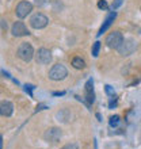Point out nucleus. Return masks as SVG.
Wrapping results in <instances>:
<instances>
[{"instance_id":"1","label":"nucleus","mask_w":141,"mask_h":149,"mask_svg":"<svg viewBox=\"0 0 141 149\" xmlns=\"http://www.w3.org/2000/svg\"><path fill=\"white\" fill-rule=\"evenodd\" d=\"M18 57L22 61H24V63L31 61L33 57H34V49H33L31 43H29V42L20 43L19 47H18Z\"/></svg>"},{"instance_id":"2","label":"nucleus","mask_w":141,"mask_h":149,"mask_svg":"<svg viewBox=\"0 0 141 149\" xmlns=\"http://www.w3.org/2000/svg\"><path fill=\"white\" fill-rule=\"evenodd\" d=\"M136 47H137V42H136L133 38H128V39L124 38L121 46L118 47L117 50L122 57H128V56L133 54L134 50H136Z\"/></svg>"},{"instance_id":"3","label":"nucleus","mask_w":141,"mask_h":149,"mask_svg":"<svg viewBox=\"0 0 141 149\" xmlns=\"http://www.w3.org/2000/svg\"><path fill=\"white\" fill-rule=\"evenodd\" d=\"M67 76H68V69L63 64H56V65L52 67L50 71H49V79L54 80V81L64 80Z\"/></svg>"},{"instance_id":"4","label":"nucleus","mask_w":141,"mask_h":149,"mask_svg":"<svg viewBox=\"0 0 141 149\" xmlns=\"http://www.w3.org/2000/svg\"><path fill=\"white\" fill-rule=\"evenodd\" d=\"M49 24V18L46 15H43L41 12H37L30 18V26L35 30H41V29H45Z\"/></svg>"},{"instance_id":"5","label":"nucleus","mask_w":141,"mask_h":149,"mask_svg":"<svg viewBox=\"0 0 141 149\" xmlns=\"http://www.w3.org/2000/svg\"><path fill=\"white\" fill-rule=\"evenodd\" d=\"M122 41H124L122 33L121 31H113L106 37L105 42H106V45H107V47H110V49H115V50H117L118 47L121 46Z\"/></svg>"},{"instance_id":"6","label":"nucleus","mask_w":141,"mask_h":149,"mask_svg":"<svg viewBox=\"0 0 141 149\" xmlns=\"http://www.w3.org/2000/svg\"><path fill=\"white\" fill-rule=\"evenodd\" d=\"M35 61L41 65H47L52 63V52L46 47H41L38 49V52L35 53Z\"/></svg>"},{"instance_id":"7","label":"nucleus","mask_w":141,"mask_h":149,"mask_svg":"<svg viewBox=\"0 0 141 149\" xmlns=\"http://www.w3.org/2000/svg\"><path fill=\"white\" fill-rule=\"evenodd\" d=\"M63 136V132L60 127H50V129H47L43 134V138H45V141L46 142H50V144H56V142L60 141V138Z\"/></svg>"},{"instance_id":"8","label":"nucleus","mask_w":141,"mask_h":149,"mask_svg":"<svg viewBox=\"0 0 141 149\" xmlns=\"http://www.w3.org/2000/svg\"><path fill=\"white\" fill-rule=\"evenodd\" d=\"M31 11H33V4L30 3V1L23 0V1H20V3L16 6L15 14L19 19H23V18H26Z\"/></svg>"},{"instance_id":"9","label":"nucleus","mask_w":141,"mask_h":149,"mask_svg":"<svg viewBox=\"0 0 141 149\" xmlns=\"http://www.w3.org/2000/svg\"><path fill=\"white\" fill-rule=\"evenodd\" d=\"M11 33L14 37H26L30 34L29 29L26 27V24L23 22H15L11 27Z\"/></svg>"},{"instance_id":"10","label":"nucleus","mask_w":141,"mask_h":149,"mask_svg":"<svg viewBox=\"0 0 141 149\" xmlns=\"http://www.w3.org/2000/svg\"><path fill=\"white\" fill-rule=\"evenodd\" d=\"M84 91H86V100L88 104H92L95 102V95H94V81L92 79H90L84 86Z\"/></svg>"},{"instance_id":"11","label":"nucleus","mask_w":141,"mask_h":149,"mask_svg":"<svg viewBox=\"0 0 141 149\" xmlns=\"http://www.w3.org/2000/svg\"><path fill=\"white\" fill-rule=\"evenodd\" d=\"M115 18H117V12L114 11V12H110L109 15H107V18L105 19V22H103L102 24V27L99 29V33H98V37H101L103 34V33L107 31V29L111 26V24L114 23V20H115Z\"/></svg>"},{"instance_id":"12","label":"nucleus","mask_w":141,"mask_h":149,"mask_svg":"<svg viewBox=\"0 0 141 149\" xmlns=\"http://www.w3.org/2000/svg\"><path fill=\"white\" fill-rule=\"evenodd\" d=\"M14 113V104L10 100H1L0 102V115L11 117Z\"/></svg>"},{"instance_id":"13","label":"nucleus","mask_w":141,"mask_h":149,"mask_svg":"<svg viewBox=\"0 0 141 149\" xmlns=\"http://www.w3.org/2000/svg\"><path fill=\"white\" fill-rule=\"evenodd\" d=\"M69 118H70V114L68 110H61L57 113V121H60V122H64V123H65V122H68Z\"/></svg>"},{"instance_id":"14","label":"nucleus","mask_w":141,"mask_h":149,"mask_svg":"<svg viewBox=\"0 0 141 149\" xmlns=\"http://www.w3.org/2000/svg\"><path fill=\"white\" fill-rule=\"evenodd\" d=\"M72 65H73L75 69H83V68L86 67V63H84V60L82 57H75L72 60Z\"/></svg>"},{"instance_id":"15","label":"nucleus","mask_w":141,"mask_h":149,"mask_svg":"<svg viewBox=\"0 0 141 149\" xmlns=\"http://www.w3.org/2000/svg\"><path fill=\"white\" fill-rule=\"evenodd\" d=\"M99 50H101V42H99V41H96V42L92 45V50H91V53H92V57H98Z\"/></svg>"},{"instance_id":"16","label":"nucleus","mask_w":141,"mask_h":149,"mask_svg":"<svg viewBox=\"0 0 141 149\" xmlns=\"http://www.w3.org/2000/svg\"><path fill=\"white\" fill-rule=\"evenodd\" d=\"M119 115H113V117H110V121H109V123H110V126L111 127H117L118 126V123H119Z\"/></svg>"},{"instance_id":"17","label":"nucleus","mask_w":141,"mask_h":149,"mask_svg":"<svg viewBox=\"0 0 141 149\" xmlns=\"http://www.w3.org/2000/svg\"><path fill=\"white\" fill-rule=\"evenodd\" d=\"M98 8L99 10H103V11H107V10H109V4L106 3V0H99L98 1Z\"/></svg>"},{"instance_id":"18","label":"nucleus","mask_w":141,"mask_h":149,"mask_svg":"<svg viewBox=\"0 0 141 149\" xmlns=\"http://www.w3.org/2000/svg\"><path fill=\"white\" fill-rule=\"evenodd\" d=\"M122 3H124V0H114L113 4H111V8H113V11H115L117 8H119L122 6Z\"/></svg>"},{"instance_id":"19","label":"nucleus","mask_w":141,"mask_h":149,"mask_svg":"<svg viewBox=\"0 0 141 149\" xmlns=\"http://www.w3.org/2000/svg\"><path fill=\"white\" fill-rule=\"evenodd\" d=\"M117 106V98L115 95H111V99H110V103H109V109H114Z\"/></svg>"},{"instance_id":"20","label":"nucleus","mask_w":141,"mask_h":149,"mask_svg":"<svg viewBox=\"0 0 141 149\" xmlns=\"http://www.w3.org/2000/svg\"><path fill=\"white\" fill-rule=\"evenodd\" d=\"M34 3L37 7H43V6H46L49 3V0H34Z\"/></svg>"},{"instance_id":"21","label":"nucleus","mask_w":141,"mask_h":149,"mask_svg":"<svg viewBox=\"0 0 141 149\" xmlns=\"http://www.w3.org/2000/svg\"><path fill=\"white\" fill-rule=\"evenodd\" d=\"M33 90H34V86H31V84H26V86H24V91H26L30 96H33Z\"/></svg>"},{"instance_id":"22","label":"nucleus","mask_w":141,"mask_h":149,"mask_svg":"<svg viewBox=\"0 0 141 149\" xmlns=\"http://www.w3.org/2000/svg\"><path fill=\"white\" fill-rule=\"evenodd\" d=\"M61 149H77V144H67V145H64Z\"/></svg>"},{"instance_id":"23","label":"nucleus","mask_w":141,"mask_h":149,"mask_svg":"<svg viewBox=\"0 0 141 149\" xmlns=\"http://www.w3.org/2000/svg\"><path fill=\"white\" fill-rule=\"evenodd\" d=\"M105 90H106V92H107V95H110V96H111V95H115V92H114V90L111 88V86H106Z\"/></svg>"},{"instance_id":"24","label":"nucleus","mask_w":141,"mask_h":149,"mask_svg":"<svg viewBox=\"0 0 141 149\" xmlns=\"http://www.w3.org/2000/svg\"><path fill=\"white\" fill-rule=\"evenodd\" d=\"M45 109H47V106L46 104H39V106H37V113H38V111H42V110H45Z\"/></svg>"},{"instance_id":"25","label":"nucleus","mask_w":141,"mask_h":149,"mask_svg":"<svg viewBox=\"0 0 141 149\" xmlns=\"http://www.w3.org/2000/svg\"><path fill=\"white\" fill-rule=\"evenodd\" d=\"M53 95L54 96H63V95H65V92L64 91H61V92H53Z\"/></svg>"},{"instance_id":"26","label":"nucleus","mask_w":141,"mask_h":149,"mask_svg":"<svg viewBox=\"0 0 141 149\" xmlns=\"http://www.w3.org/2000/svg\"><path fill=\"white\" fill-rule=\"evenodd\" d=\"M1 146H3V137L0 136V149H1Z\"/></svg>"}]
</instances>
